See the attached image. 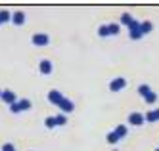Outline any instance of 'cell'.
I'll return each mask as SVG.
<instances>
[{"label":"cell","mask_w":159,"mask_h":151,"mask_svg":"<svg viewBox=\"0 0 159 151\" xmlns=\"http://www.w3.org/2000/svg\"><path fill=\"white\" fill-rule=\"evenodd\" d=\"M121 31V27L117 23H109V25H102L98 29V37H109V34H117Z\"/></svg>","instance_id":"cell-1"},{"label":"cell","mask_w":159,"mask_h":151,"mask_svg":"<svg viewBox=\"0 0 159 151\" xmlns=\"http://www.w3.org/2000/svg\"><path fill=\"white\" fill-rule=\"evenodd\" d=\"M31 105H33V103L29 100H19V101L14 103V105H10V111H12V113H21V111L31 109Z\"/></svg>","instance_id":"cell-2"},{"label":"cell","mask_w":159,"mask_h":151,"mask_svg":"<svg viewBox=\"0 0 159 151\" xmlns=\"http://www.w3.org/2000/svg\"><path fill=\"white\" fill-rule=\"evenodd\" d=\"M31 42L35 44V46H46L50 42V37H48L46 33H35L31 37Z\"/></svg>","instance_id":"cell-3"},{"label":"cell","mask_w":159,"mask_h":151,"mask_svg":"<svg viewBox=\"0 0 159 151\" xmlns=\"http://www.w3.org/2000/svg\"><path fill=\"white\" fill-rule=\"evenodd\" d=\"M125 86H127V78L125 77H117V78H113L109 82V90L111 92H121Z\"/></svg>","instance_id":"cell-4"},{"label":"cell","mask_w":159,"mask_h":151,"mask_svg":"<svg viewBox=\"0 0 159 151\" xmlns=\"http://www.w3.org/2000/svg\"><path fill=\"white\" fill-rule=\"evenodd\" d=\"M121 23H123V25H127L129 29H134V27H138V25H140V21H136L130 14H127V11H125V14L121 16Z\"/></svg>","instance_id":"cell-5"},{"label":"cell","mask_w":159,"mask_h":151,"mask_svg":"<svg viewBox=\"0 0 159 151\" xmlns=\"http://www.w3.org/2000/svg\"><path fill=\"white\" fill-rule=\"evenodd\" d=\"M63 98H65V96L61 94L60 90H50V92H48V101L52 103V105H60Z\"/></svg>","instance_id":"cell-6"},{"label":"cell","mask_w":159,"mask_h":151,"mask_svg":"<svg viewBox=\"0 0 159 151\" xmlns=\"http://www.w3.org/2000/svg\"><path fill=\"white\" fill-rule=\"evenodd\" d=\"M0 100H2L4 103H8V105H14V103L17 101V98H16V94L12 90H2V94H0Z\"/></svg>","instance_id":"cell-7"},{"label":"cell","mask_w":159,"mask_h":151,"mask_svg":"<svg viewBox=\"0 0 159 151\" xmlns=\"http://www.w3.org/2000/svg\"><path fill=\"white\" fill-rule=\"evenodd\" d=\"M129 124H132V126H142V124H144V115L138 113V111L130 113V115H129Z\"/></svg>","instance_id":"cell-8"},{"label":"cell","mask_w":159,"mask_h":151,"mask_svg":"<svg viewBox=\"0 0 159 151\" xmlns=\"http://www.w3.org/2000/svg\"><path fill=\"white\" fill-rule=\"evenodd\" d=\"M58 107L61 109V113H63V115H67V113H71V111L75 109V103H73L71 100H67V98H63V100H61V103H60Z\"/></svg>","instance_id":"cell-9"},{"label":"cell","mask_w":159,"mask_h":151,"mask_svg":"<svg viewBox=\"0 0 159 151\" xmlns=\"http://www.w3.org/2000/svg\"><path fill=\"white\" fill-rule=\"evenodd\" d=\"M39 69H40V73H42V75H50V73H52V69H54V65H52L50 60H42L40 65H39Z\"/></svg>","instance_id":"cell-10"},{"label":"cell","mask_w":159,"mask_h":151,"mask_svg":"<svg viewBox=\"0 0 159 151\" xmlns=\"http://www.w3.org/2000/svg\"><path fill=\"white\" fill-rule=\"evenodd\" d=\"M144 121H148V122H157V121H159V109L148 111V113L144 115Z\"/></svg>","instance_id":"cell-11"},{"label":"cell","mask_w":159,"mask_h":151,"mask_svg":"<svg viewBox=\"0 0 159 151\" xmlns=\"http://www.w3.org/2000/svg\"><path fill=\"white\" fill-rule=\"evenodd\" d=\"M12 21H14V25H23V23H25V14H23V11H14Z\"/></svg>","instance_id":"cell-12"},{"label":"cell","mask_w":159,"mask_h":151,"mask_svg":"<svg viewBox=\"0 0 159 151\" xmlns=\"http://www.w3.org/2000/svg\"><path fill=\"white\" fill-rule=\"evenodd\" d=\"M152 29H153V23H152V21H142V23H140V33H142V37H144V34H148V33H152Z\"/></svg>","instance_id":"cell-13"},{"label":"cell","mask_w":159,"mask_h":151,"mask_svg":"<svg viewBox=\"0 0 159 151\" xmlns=\"http://www.w3.org/2000/svg\"><path fill=\"white\" fill-rule=\"evenodd\" d=\"M113 132H115V136L121 140V138H125V136L129 134V128H127V124H119V126H117V128L113 130Z\"/></svg>","instance_id":"cell-14"},{"label":"cell","mask_w":159,"mask_h":151,"mask_svg":"<svg viewBox=\"0 0 159 151\" xmlns=\"http://www.w3.org/2000/svg\"><path fill=\"white\" fill-rule=\"evenodd\" d=\"M129 37H130L132 40H138V38H142V33H140V25H138V27H134V29H129Z\"/></svg>","instance_id":"cell-15"},{"label":"cell","mask_w":159,"mask_h":151,"mask_svg":"<svg viewBox=\"0 0 159 151\" xmlns=\"http://www.w3.org/2000/svg\"><path fill=\"white\" fill-rule=\"evenodd\" d=\"M54 121H56V126H63V124H67V115L60 113V115H56V117H54Z\"/></svg>","instance_id":"cell-16"},{"label":"cell","mask_w":159,"mask_h":151,"mask_svg":"<svg viewBox=\"0 0 159 151\" xmlns=\"http://www.w3.org/2000/svg\"><path fill=\"white\" fill-rule=\"evenodd\" d=\"M10 19H12V14H10L8 10H0V25H2V23H8Z\"/></svg>","instance_id":"cell-17"},{"label":"cell","mask_w":159,"mask_h":151,"mask_svg":"<svg viewBox=\"0 0 159 151\" xmlns=\"http://www.w3.org/2000/svg\"><path fill=\"white\" fill-rule=\"evenodd\" d=\"M152 92H153V90L148 86V84H140V86H138V94H140L142 98H146L148 94H152Z\"/></svg>","instance_id":"cell-18"},{"label":"cell","mask_w":159,"mask_h":151,"mask_svg":"<svg viewBox=\"0 0 159 151\" xmlns=\"http://www.w3.org/2000/svg\"><path fill=\"white\" fill-rule=\"evenodd\" d=\"M106 140H107V144H113V145H115V144L119 142V138L115 136V132H109V134H107V138H106Z\"/></svg>","instance_id":"cell-19"},{"label":"cell","mask_w":159,"mask_h":151,"mask_svg":"<svg viewBox=\"0 0 159 151\" xmlns=\"http://www.w3.org/2000/svg\"><path fill=\"white\" fill-rule=\"evenodd\" d=\"M44 126H46V128H56V121H54V117H46V121H44Z\"/></svg>","instance_id":"cell-20"},{"label":"cell","mask_w":159,"mask_h":151,"mask_svg":"<svg viewBox=\"0 0 159 151\" xmlns=\"http://www.w3.org/2000/svg\"><path fill=\"white\" fill-rule=\"evenodd\" d=\"M144 100H146V103H155L157 101V94H155V92H152V94H148Z\"/></svg>","instance_id":"cell-21"},{"label":"cell","mask_w":159,"mask_h":151,"mask_svg":"<svg viewBox=\"0 0 159 151\" xmlns=\"http://www.w3.org/2000/svg\"><path fill=\"white\" fill-rule=\"evenodd\" d=\"M2 151H17V149H16L12 144H4V145H2Z\"/></svg>","instance_id":"cell-22"},{"label":"cell","mask_w":159,"mask_h":151,"mask_svg":"<svg viewBox=\"0 0 159 151\" xmlns=\"http://www.w3.org/2000/svg\"><path fill=\"white\" fill-rule=\"evenodd\" d=\"M111 151H119V149H111Z\"/></svg>","instance_id":"cell-23"},{"label":"cell","mask_w":159,"mask_h":151,"mask_svg":"<svg viewBox=\"0 0 159 151\" xmlns=\"http://www.w3.org/2000/svg\"><path fill=\"white\" fill-rule=\"evenodd\" d=\"M153 151H159V147H157V149H153Z\"/></svg>","instance_id":"cell-24"},{"label":"cell","mask_w":159,"mask_h":151,"mask_svg":"<svg viewBox=\"0 0 159 151\" xmlns=\"http://www.w3.org/2000/svg\"><path fill=\"white\" fill-rule=\"evenodd\" d=\"M0 94H2V90H0Z\"/></svg>","instance_id":"cell-25"}]
</instances>
